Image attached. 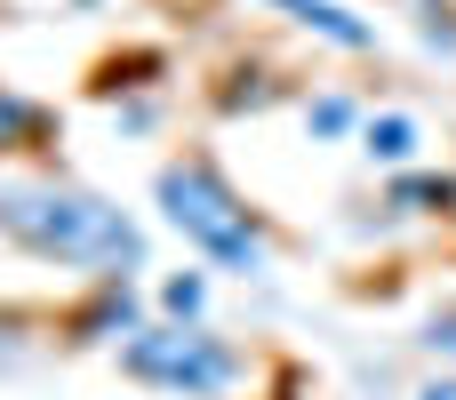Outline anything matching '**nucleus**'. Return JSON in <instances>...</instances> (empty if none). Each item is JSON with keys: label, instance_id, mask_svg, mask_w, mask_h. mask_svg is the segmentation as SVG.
<instances>
[{"label": "nucleus", "instance_id": "6", "mask_svg": "<svg viewBox=\"0 0 456 400\" xmlns=\"http://www.w3.org/2000/svg\"><path fill=\"white\" fill-rule=\"evenodd\" d=\"M361 144H369V160H385V168H401V160L417 152V120H409V112H377V120L361 128Z\"/></svg>", "mask_w": 456, "mask_h": 400}, {"label": "nucleus", "instance_id": "8", "mask_svg": "<svg viewBox=\"0 0 456 400\" xmlns=\"http://www.w3.org/2000/svg\"><path fill=\"white\" fill-rule=\"evenodd\" d=\"M40 128H48V112H40L32 96H16V88H0V152H8V144H32Z\"/></svg>", "mask_w": 456, "mask_h": 400}, {"label": "nucleus", "instance_id": "12", "mask_svg": "<svg viewBox=\"0 0 456 400\" xmlns=\"http://www.w3.org/2000/svg\"><path fill=\"white\" fill-rule=\"evenodd\" d=\"M417 400H456V377H433V385H417Z\"/></svg>", "mask_w": 456, "mask_h": 400}, {"label": "nucleus", "instance_id": "3", "mask_svg": "<svg viewBox=\"0 0 456 400\" xmlns=\"http://www.w3.org/2000/svg\"><path fill=\"white\" fill-rule=\"evenodd\" d=\"M120 369L136 385H160V393H184V400H224L240 385V353L224 337H208L200 321H160V329L120 337Z\"/></svg>", "mask_w": 456, "mask_h": 400}, {"label": "nucleus", "instance_id": "5", "mask_svg": "<svg viewBox=\"0 0 456 400\" xmlns=\"http://www.w3.org/2000/svg\"><path fill=\"white\" fill-rule=\"evenodd\" d=\"M72 329H80L88 345H96V337H136V289H128V281H96V305H88Z\"/></svg>", "mask_w": 456, "mask_h": 400}, {"label": "nucleus", "instance_id": "2", "mask_svg": "<svg viewBox=\"0 0 456 400\" xmlns=\"http://www.w3.org/2000/svg\"><path fill=\"white\" fill-rule=\"evenodd\" d=\"M152 200H160V216H168V233L184 241V249H200L216 273H265V224L248 216V200L232 192V176L208 160V152H184V160H168L160 176H152Z\"/></svg>", "mask_w": 456, "mask_h": 400}, {"label": "nucleus", "instance_id": "11", "mask_svg": "<svg viewBox=\"0 0 456 400\" xmlns=\"http://www.w3.org/2000/svg\"><path fill=\"white\" fill-rule=\"evenodd\" d=\"M425 345H433V353H449V361H456V313H441V321L425 329Z\"/></svg>", "mask_w": 456, "mask_h": 400}, {"label": "nucleus", "instance_id": "4", "mask_svg": "<svg viewBox=\"0 0 456 400\" xmlns=\"http://www.w3.org/2000/svg\"><path fill=\"white\" fill-rule=\"evenodd\" d=\"M289 24H305L313 40H329V48H345V56H361V48H377V24L369 16H353L345 0H273Z\"/></svg>", "mask_w": 456, "mask_h": 400}, {"label": "nucleus", "instance_id": "10", "mask_svg": "<svg viewBox=\"0 0 456 400\" xmlns=\"http://www.w3.org/2000/svg\"><path fill=\"white\" fill-rule=\"evenodd\" d=\"M353 120H361L353 96H313V104H305V128H313V136H345Z\"/></svg>", "mask_w": 456, "mask_h": 400}, {"label": "nucleus", "instance_id": "7", "mask_svg": "<svg viewBox=\"0 0 456 400\" xmlns=\"http://www.w3.org/2000/svg\"><path fill=\"white\" fill-rule=\"evenodd\" d=\"M449 200H456V176H393V192H385V208H401V216H433Z\"/></svg>", "mask_w": 456, "mask_h": 400}, {"label": "nucleus", "instance_id": "9", "mask_svg": "<svg viewBox=\"0 0 456 400\" xmlns=\"http://www.w3.org/2000/svg\"><path fill=\"white\" fill-rule=\"evenodd\" d=\"M160 313H168V321H200V313H208V281H200V273H168V281H160Z\"/></svg>", "mask_w": 456, "mask_h": 400}, {"label": "nucleus", "instance_id": "1", "mask_svg": "<svg viewBox=\"0 0 456 400\" xmlns=\"http://www.w3.org/2000/svg\"><path fill=\"white\" fill-rule=\"evenodd\" d=\"M0 233L24 257H48L96 281H128L144 265V224L120 200L64 184V176H0Z\"/></svg>", "mask_w": 456, "mask_h": 400}]
</instances>
